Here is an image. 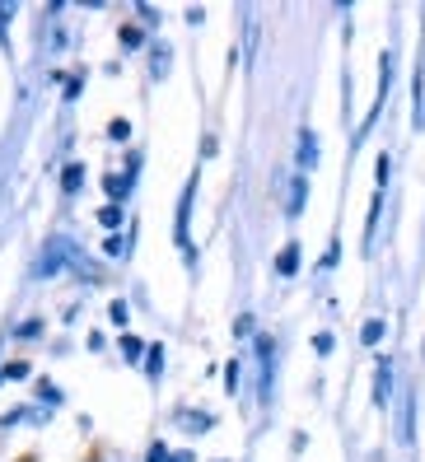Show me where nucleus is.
<instances>
[{
	"label": "nucleus",
	"mask_w": 425,
	"mask_h": 462,
	"mask_svg": "<svg viewBox=\"0 0 425 462\" xmlns=\"http://www.w3.org/2000/svg\"><path fill=\"white\" fill-rule=\"evenodd\" d=\"M238 383H244V365L229 360V365H225V393H229V397H238Z\"/></svg>",
	"instance_id": "nucleus-16"
},
{
	"label": "nucleus",
	"mask_w": 425,
	"mask_h": 462,
	"mask_svg": "<svg viewBox=\"0 0 425 462\" xmlns=\"http://www.w3.org/2000/svg\"><path fill=\"white\" fill-rule=\"evenodd\" d=\"M169 457H173V448H164V439H154L145 448V462H169Z\"/></svg>",
	"instance_id": "nucleus-22"
},
{
	"label": "nucleus",
	"mask_w": 425,
	"mask_h": 462,
	"mask_svg": "<svg viewBox=\"0 0 425 462\" xmlns=\"http://www.w3.org/2000/svg\"><path fill=\"white\" fill-rule=\"evenodd\" d=\"M117 42H122V51H141L145 47V29H141V23H122Z\"/></svg>",
	"instance_id": "nucleus-12"
},
{
	"label": "nucleus",
	"mask_w": 425,
	"mask_h": 462,
	"mask_svg": "<svg viewBox=\"0 0 425 462\" xmlns=\"http://www.w3.org/2000/svg\"><path fill=\"white\" fill-rule=\"evenodd\" d=\"M393 360L388 356H379V365H374V406L379 411H388V397H393Z\"/></svg>",
	"instance_id": "nucleus-3"
},
{
	"label": "nucleus",
	"mask_w": 425,
	"mask_h": 462,
	"mask_svg": "<svg viewBox=\"0 0 425 462\" xmlns=\"http://www.w3.org/2000/svg\"><path fill=\"white\" fill-rule=\"evenodd\" d=\"M295 271H300V243H285V248L276 253V276H281V281H290Z\"/></svg>",
	"instance_id": "nucleus-9"
},
{
	"label": "nucleus",
	"mask_w": 425,
	"mask_h": 462,
	"mask_svg": "<svg viewBox=\"0 0 425 462\" xmlns=\"http://www.w3.org/2000/svg\"><path fill=\"white\" fill-rule=\"evenodd\" d=\"M38 332H42V322H38V318H23L19 328H14V337H19V341H33Z\"/></svg>",
	"instance_id": "nucleus-19"
},
{
	"label": "nucleus",
	"mask_w": 425,
	"mask_h": 462,
	"mask_svg": "<svg viewBox=\"0 0 425 462\" xmlns=\"http://www.w3.org/2000/svg\"><path fill=\"white\" fill-rule=\"evenodd\" d=\"M337 262H341V243L332 238V243H328V257H323V271H332Z\"/></svg>",
	"instance_id": "nucleus-26"
},
{
	"label": "nucleus",
	"mask_w": 425,
	"mask_h": 462,
	"mask_svg": "<svg viewBox=\"0 0 425 462\" xmlns=\"http://www.w3.org/2000/svg\"><path fill=\"white\" fill-rule=\"evenodd\" d=\"M383 337H388V322H383V318H369L365 328H360V341H365L369 350H374V346H383Z\"/></svg>",
	"instance_id": "nucleus-13"
},
{
	"label": "nucleus",
	"mask_w": 425,
	"mask_h": 462,
	"mask_svg": "<svg viewBox=\"0 0 425 462\" xmlns=\"http://www.w3.org/2000/svg\"><path fill=\"white\" fill-rule=\"evenodd\" d=\"M98 225L108 234H122V206H98Z\"/></svg>",
	"instance_id": "nucleus-15"
},
{
	"label": "nucleus",
	"mask_w": 425,
	"mask_h": 462,
	"mask_svg": "<svg viewBox=\"0 0 425 462\" xmlns=\"http://www.w3.org/2000/svg\"><path fill=\"white\" fill-rule=\"evenodd\" d=\"M201 159H216V135H201Z\"/></svg>",
	"instance_id": "nucleus-28"
},
{
	"label": "nucleus",
	"mask_w": 425,
	"mask_h": 462,
	"mask_svg": "<svg viewBox=\"0 0 425 462\" xmlns=\"http://www.w3.org/2000/svg\"><path fill=\"white\" fill-rule=\"evenodd\" d=\"M0 369H5V378H10V383H19V378H29V374H33V369L23 365V360H14V365H0Z\"/></svg>",
	"instance_id": "nucleus-23"
},
{
	"label": "nucleus",
	"mask_w": 425,
	"mask_h": 462,
	"mask_svg": "<svg viewBox=\"0 0 425 462\" xmlns=\"http://www.w3.org/2000/svg\"><path fill=\"white\" fill-rule=\"evenodd\" d=\"M38 393H42V402H51V406H61V388H51V383H42Z\"/></svg>",
	"instance_id": "nucleus-27"
},
{
	"label": "nucleus",
	"mask_w": 425,
	"mask_h": 462,
	"mask_svg": "<svg viewBox=\"0 0 425 462\" xmlns=\"http://www.w3.org/2000/svg\"><path fill=\"white\" fill-rule=\"evenodd\" d=\"M79 187H85V164H66V169H61V192L75 197Z\"/></svg>",
	"instance_id": "nucleus-14"
},
{
	"label": "nucleus",
	"mask_w": 425,
	"mask_h": 462,
	"mask_svg": "<svg viewBox=\"0 0 425 462\" xmlns=\"http://www.w3.org/2000/svg\"><path fill=\"white\" fill-rule=\"evenodd\" d=\"M383 187H374V197H369V215H365V253H374V238H379V220H383Z\"/></svg>",
	"instance_id": "nucleus-4"
},
{
	"label": "nucleus",
	"mask_w": 425,
	"mask_h": 462,
	"mask_svg": "<svg viewBox=\"0 0 425 462\" xmlns=\"http://www.w3.org/2000/svg\"><path fill=\"white\" fill-rule=\"evenodd\" d=\"M108 141H131V122H108Z\"/></svg>",
	"instance_id": "nucleus-24"
},
{
	"label": "nucleus",
	"mask_w": 425,
	"mask_h": 462,
	"mask_svg": "<svg viewBox=\"0 0 425 462\" xmlns=\"http://www.w3.org/2000/svg\"><path fill=\"white\" fill-rule=\"evenodd\" d=\"M169 66H173L169 42H150V79H164V75H169Z\"/></svg>",
	"instance_id": "nucleus-8"
},
{
	"label": "nucleus",
	"mask_w": 425,
	"mask_h": 462,
	"mask_svg": "<svg viewBox=\"0 0 425 462\" xmlns=\"http://www.w3.org/2000/svg\"><path fill=\"white\" fill-rule=\"evenodd\" d=\"M318 164V135H313V126H300V169L309 173Z\"/></svg>",
	"instance_id": "nucleus-10"
},
{
	"label": "nucleus",
	"mask_w": 425,
	"mask_h": 462,
	"mask_svg": "<svg viewBox=\"0 0 425 462\" xmlns=\"http://www.w3.org/2000/svg\"><path fill=\"white\" fill-rule=\"evenodd\" d=\"M70 253H75V243H70L66 234L47 238V243H42V257H38V276H42V281H47V276H66V271H70Z\"/></svg>",
	"instance_id": "nucleus-1"
},
{
	"label": "nucleus",
	"mask_w": 425,
	"mask_h": 462,
	"mask_svg": "<svg viewBox=\"0 0 425 462\" xmlns=\"http://www.w3.org/2000/svg\"><path fill=\"white\" fill-rule=\"evenodd\" d=\"M178 425L188 430V434H206V430H216V416H197V411H178Z\"/></svg>",
	"instance_id": "nucleus-11"
},
{
	"label": "nucleus",
	"mask_w": 425,
	"mask_h": 462,
	"mask_svg": "<svg viewBox=\"0 0 425 462\" xmlns=\"http://www.w3.org/2000/svg\"><path fill=\"white\" fill-rule=\"evenodd\" d=\"M332 346H337L332 332H318V337H313V350H318V356H332Z\"/></svg>",
	"instance_id": "nucleus-25"
},
{
	"label": "nucleus",
	"mask_w": 425,
	"mask_h": 462,
	"mask_svg": "<svg viewBox=\"0 0 425 462\" xmlns=\"http://www.w3.org/2000/svg\"><path fill=\"white\" fill-rule=\"evenodd\" d=\"M103 192H108V206H122L131 197V173H108L103 178Z\"/></svg>",
	"instance_id": "nucleus-7"
},
{
	"label": "nucleus",
	"mask_w": 425,
	"mask_h": 462,
	"mask_svg": "<svg viewBox=\"0 0 425 462\" xmlns=\"http://www.w3.org/2000/svg\"><path fill=\"white\" fill-rule=\"evenodd\" d=\"M253 337V313H238V322H234V341H248Z\"/></svg>",
	"instance_id": "nucleus-21"
},
{
	"label": "nucleus",
	"mask_w": 425,
	"mask_h": 462,
	"mask_svg": "<svg viewBox=\"0 0 425 462\" xmlns=\"http://www.w3.org/2000/svg\"><path fill=\"white\" fill-rule=\"evenodd\" d=\"M117 346H122V360H126V365H145V356H150V346H145L136 332H122Z\"/></svg>",
	"instance_id": "nucleus-6"
},
{
	"label": "nucleus",
	"mask_w": 425,
	"mask_h": 462,
	"mask_svg": "<svg viewBox=\"0 0 425 462\" xmlns=\"http://www.w3.org/2000/svg\"><path fill=\"white\" fill-rule=\"evenodd\" d=\"M272 374H276V346H272V337H257V397H262V406L272 402Z\"/></svg>",
	"instance_id": "nucleus-2"
},
{
	"label": "nucleus",
	"mask_w": 425,
	"mask_h": 462,
	"mask_svg": "<svg viewBox=\"0 0 425 462\" xmlns=\"http://www.w3.org/2000/svg\"><path fill=\"white\" fill-rule=\"evenodd\" d=\"M103 253H108V257H126V253H131V238H122V234H108V243H103Z\"/></svg>",
	"instance_id": "nucleus-18"
},
{
	"label": "nucleus",
	"mask_w": 425,
	"mask_h": 462,
	"mask_svg": "<svg viewBox=\"0 0 425 462\" xmlns=\"http://www.w3.org/2000/svg\"><path fill=\"white\" fill-rule=\"evenodd\" d=\"M164 374V346H150V356H145V378H159Z\"/></svg>",
	"instance_id": "nucleus-17"
},
{
	"label": "nucleus",
	"mask_w": 425,
	"mask_h": 462,
	"mask_svg": "<svg viewBox=\"0 0 425 462\" xmlns=\"http://www.w3.org/2000/svg\"><path fill=\"white\" fill-rule=\"evenodd\" d=\"M108 318L117 322V328H126V322H131V309H126V299H113V304H108Z\"/></svg>",
	"instance_id": "nucleus-20"
},
{
	"label": "nucleus",
	"mask_w": 425,
	"mask_h": 462,
	"mask_svg": "<svg viewBox=\"0 0 425 462\" xmlns=\"http://www.w3.org/2000/svg\"><path fill=\"white\" fill-rule=\"evenodd\" d=\"M304 201H309V178L300 173V178H290V197H285V215H290V220H300Z\"/></svg>",
	"instance_id": "nucleus-5"
},
{
	"label": "nucleus",
	"mask_w": 425,
	"mask_h": 462,
	"mask_svg": "<svg viewBox=\"0 0 425 462\" xmlns=\"http://www.w3.org/2000/svg\"><path fill=\"white\" fill-rule=\"evenodd\" d=\"M169 462H197V457H192V453H173Z\"/></svg>",
	"instance_id": "nucleus-29"
}]
</instances>
